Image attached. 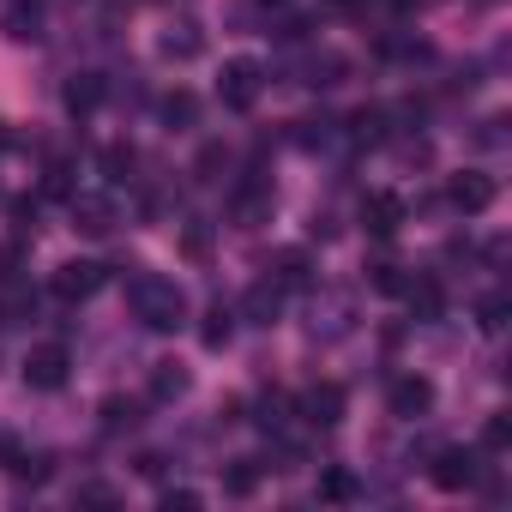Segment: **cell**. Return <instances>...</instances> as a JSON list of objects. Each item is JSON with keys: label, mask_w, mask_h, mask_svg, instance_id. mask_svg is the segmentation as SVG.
Segmentation results:
<instances>
[{"label": "cell", "mask_w": 512, "mask_h": 512, "mask_svg": "<svg viewBox=\"0 0 512 512\" xmlns=\"http://www.w3.org/2000/svg\"><path fill=\"white\" fill-rule=\"evenodd\" d=\"M157 55H163L169 67L199 61V55H205V31H199V19H169V25L157 31Z\"/></svg>", "instance_id": "7c38bea8"}, {"label": "cell", "mask_w": 512, "mask_h": 512, "mask_svg": "<svg viewBox=\"0 0 512 512\" xmlns=\"http://www.w3.org/2000/svg\"><path fill=\"white\" fill-rule=\"evenodd\" d=\"M199 500H205L199 488H163V494H157V506H169V512H175V506H181V512H193Z\"/></svg>", "instance_id": "f35d334b"}, {"label": "cell", "mask_w": 512, "mask_h": 512, "mask_svg": "<svg viewBox=\"0 0 512 512\" xmlns=\"http://www.w3.org/2000/svg\"><path fill=\"white\" fill-rule=\"evenodd\" d=\"M7 217H13V229L25 235V229H37V199H13L7 205Z\"/></svg>", "instance_id": "ab89813d"}, {"label": "cell", "mask_w": 512, "mask_h": 512, "mask_svg": "<svg viewBox=\"0 0 512 512\" xmlns=\"http://www.w3.org/2000/svg\"><path fill=\"white\" fill-rule=\"evenodd\" d=\"M266 7H284V0H266Z\"/></svg>", "instance_id": "b9f144b4"}, {"label": "cell", "mask_w": 512, "mask_h": 512, "mask_svg": "<svg viewBox=\"0 0 512 512\" xmlns=\"http://www.w3.org/2000/svg\"><path fill=\"white\" fill-rule=\"evenodd\" d=\"M253 488H260V458H229V464H223V494L247 500Z\"/></svg>", "instance_id": "484cf974"}, {"label": "cell", "mask_w": 512, "mask_h": 512, "mask_svg": "<svg viewBox=\"0 0 512 512\" xmlns=\"http://www.w3.org/2000/svg\"><path fill=\"white\" fill-rule=\"evenodd\" d=\"M157 121H163L169 133H187V127L199 121V97H193V91H181V85H175V91H163V97H157Z\"/></svg>", "instance_id": "44dd1931"}, {"label": "cell", "mask_w": 512, "mask_h": 512, "mask_svg": "<svg viewBox=\"0 0 512 512\" xmlns=\"http://www.w3.org/2000/svg\"><path fill=\"white\" fill-rule=\"evenodd\" d=\"M217 169H229V145H217V139H211V145L193 157V181H223Z\"/></svg>", "instance_id": "1f68e13d"}, {"label": "cell", "mask_w": 512, "mask_h": 512, "mask_svg": "<svg viewBox=\"0 0 512 512\" xmlns=\"http://www.w3.org/2000/svg\"><path fill=\"white\" fill-rule=\"evenodd\" d=\"M235 320H247V326H278V320H284V284L253 278L247 296L235 302Z\"/></svg>", "instance_id": "8fae6325"}, {"label": "cell", "mask_w": 512, "mask_h": 512, "mask_svg": "<svg viewBox=\"0 0 512 512\" xmlns=\"http://www.w3.org/2000/svg\"><path fill=\"white\" fill-rule=\"evenodd\" d=\"M350 332H356V296L320 290V296L308 302V338H314V344H344Z\"/></svg>", "instance_id": "7a4b0ae2"}, {"label": "cell", "mask_w": 512, "mask_h": 512, "mask_svg": "<svg viewBox=\"0 0 512 512\" xmlns=\"http://www.w3.org/2000/svg\"><path fill=\"white\" fill-rule=\"evenodd\" d=\"M19 272H25V247L0 241V284H19Z\"/></svg>", "instance_id": "8d00e7d4"}, {"label": "cell", "mask_w": 512, "mask_h": 512, "mask_svg": "<svg viewBox=\"0 0 512 512\" xmlns=\"http://www.w3.org/2000/svg\"><path fill=\"white\" fill-rule=\"evenodd\" d=\"M127 308L145 332H181L187 326V290L163 272H145V266L127 272Z\"/></svg>", "instance_id": "6da1fadb"}, {"label": "cell", "mask_w": 512, "mask_h": 512, "mask_svg": "<svg viewBox=\"0 0 512 512\" xmlns=\"http://www.w3.org/2000/svg\"><path fill=\"white\" fill-rule=\"evenodd\" d=\"M494 193H500V181H494L488 169H458V175L446 181V205L464 211V217H482V211L494 205Z\"/></svg>", "instance_id": "ba28073f"}, {"label": "cell", "mask_w": 512, "mask_h": 512, "mask_svg": "<svg viewBox=\"0 0 512 512\" xmlns=\"http://www.w3.org/2000/svg\"><path fill=\"white\" fill-rule=\"evenodd\" d=\"M476 326H482V332H500V326H506V296H500V290L476 302Z\"/></svg>", "instance_id": "d590c367"}, {"label": "cell", "mask_w": 512, "mask_h": 512, "mask_svg": "<svg viewBox=\"0 0 512 512\" xmlns=\"http://www.w3.org/2000/svg\"><path fill=\"white\" fill-rule=\"evenodd\" d=\"M79 506H121V494H115L109 482H85V488H79Z\"/></svg>", "instance_id": "74e56055"}, {"label": "cell", "mask_w": 512, "mask_h": 512, "mask_svg": "<svg viewBox=\"0 0 512 512\" xmlns=\"http://www.w3.org/2000/svg\"><path fill=\"white\" fill-rule=\"evenodd\" d=\"M13 145H19V139H13V127H7V121H0V151H13Z\"/></svg>", "instance_id": "60d3db41"}, {"label": "cell", "mask_w": 512, "mask_h": 512, "mask_svg": "<svg viewBox=\"0 0 512 512\" xmlns=\"http://www.w3.org/2000/svg\"><path fill=\"white\" fill-rule=\"evenodd\" d=\"M302 73H308V85H320V91H332V85H344V73H350V61H344V55H332V49H314V55L302 61Z\"/></svg>", "instance_id": "603a6c76"}, {"label": "cell", "mask_w": 512, "mask_h": 512, "mask_svg": "<svg viewBox=\"0 0 512 512\" xmlns=\"http://www.w3.org/2000/svg\"><path fill=\"white\" fill-rule=\"evenodd\" d=\"M332 139H338V121H326V115H320V121H296V145H302V151H320V145H332Z\"/></svg>", "instance_id": "4dcf8cb0"}, {"label": "cell", "mask_w": 512, "mask_h": 512, "mask_svg": "<svg viewBox=\"0 0 512 512\" xmlns=\"http://www.w3.org/2000/svg\"><path fill=\"white\" fill-rule=\"evenodd\" d=\"M386 410H392L398 422L428 416V410H434V380H428V374H398V380L386 386Z\"/></svg>", "instance_id": "30bf717a"}, {"label": "cell", "mask_w": 512, "mask_h": 512, "mask_svg": "<svg viewBox=\"0 0 512 512\" xmlns=\"http://www.w3.org/2000/svg\"><path fill=\"white\" fill-rule=\"evenodd\" d=\"M19 374H25V386H31V392H61V386L73 380V350H67V344H55V338H49V344H31V356H25V368H19Z\"/></svg>", "instance_id": "8992f818"}, {"label": "cell", "mask_w": 512, "mask_h": 512, "mask_svg": "<svg viewBox=\"0 0 512 512\" xmlns=\"http://www.w3.org/2000/svg\"><path fill=\"white\" fill-rule=\"evenodd\" d=\"M344 404H350V398H344L338 380H314V386L296 398V416H302L308 428H338V422H344Z\"/></svg>", "instance_id": "9c48e42d"}, {"label": "cell", "mask_w": 512, "mask_h": 512, "mask_svg": "<svg viewBox=\"0 0 512 512\" xmlns=\"http://www.w3.org/2000/svg\"><path fill=\"white\" fill-rule=\"evenodd\" d=\"M260 91H266V67H260V61H247V55L223 61V73H217V97H223V109L247 115L253 103H260Z\"/></svg>", "instance_id": "5b68a950"}, {"label": "cell", "mask_w": 512, "mask_h": 512, "mask_svg": "<svg viewBox=\"0 0 512 512\" xmlns=\"http://www.w3.org/2000/svg\"><path fill=\"white\" fill-rule=\"evenodd\" d=\"M0 37L7 43H43V0H7V7H0Z\"/></svg>", "instance_id": "2e32d148"}, {"label": "cell", "mask_w": 512, "mask_h": 512, "mask_svg": "<svg viewBox=\"0 0 512 512\" xmlns=\"http://www.w3.org/2000/svg\"><path fill=\"white\" fill-rule=\"evenodd\" d=\"M133 163H139V157H133V145H109V151H103V175H109V181H127V175H133Z\"/></svg>", "instance_id": "e575fe53"}, {"label": "cell", "mask_w": 512, "mask_h": 512, "mask_svg": "<svg viewBox=\"0 0 512 512\" xmlns=\"http://www.w3.org/2000/svg\"><path fill=\"white\" fill-rule=\"evenodd\" d=\"M386 121H392L386 109H356L350 127H344V139H356V145H386V133H392Z\"/></svg>", "instance_id": "cb8c5ba5"}, {"label": "cell", "mask_w": 512, "mask_h": 512, "mask_svg": "<svg viewBox=\"0 0 512 512\" xmlns=\"http://www.w3.org/2000/svg\"><path fill=\"white\" fill-rule=\"evenodd\" d=\"M103 284H109V266H97V260H67V266H55V278H49L55 302H67V308H85Z\"/></svg>", "instance_id": "52a82bcc"}, {"label": "cell", "mask_w": 512, "mask_h": 512, "mask_svg": "<svg viewBox=\"0 0 512 512\" xmlns=\"http://www.w3.org/2000/svg\"><path fill=\"white\" fill-rule=\"evenodd\" d=\"M368 284H374L380 296H398V290H404V266H392V260H374V266H368Z\"/></svg>", "instance_id": "836d02e7"}, {"label": "cell", "mask_w": 512, "mask_h": 512, "mask_svg": "<svg viewBox=\"0 0 512 512\" xmlns=\"http://www.w3.org/2000/svg\"><path fill=\"white\" fill-rule=\"evenodd\" d=\"M187 392H193V374L181 362H151V386H145L151 404H181Z\"/></svg>", "instance_id": "ac0fdd59"}, {"label": "cell", "mask_w": 512, "mask_h": 512, "mask_svg": "<svg viewBox=\"0 0 512 512\" xmlns=\"http://www.w3.org/2000/svg\"><path fill=\"white\" fill-rule=\"evenodd\" d=\"M181 253H187V260H205V253H211V229H205V217H187V229H181Z\"/></svg>", "instance_id": "d6a6232c"}, {"label": "cell", "mask_w": 512, "mask_h": 512, "mask_svg": "<svg viewBox=\"0 0 512 512\" xmlns=\"http://www.w3.org/2000/svg\"><path fill=\"white\" fill-rule=\"evenodd\" d=\"M31 320H37V290L0 284V326H31Z\"/></svg>", "instance_id": "7402d4cb"}, {"label": "cell", "mask_w": 512, "mask_h": 512, "mask_svg": "<svg viewBox=\"0 0 512 512\" xmlns=\"http://www.w3.org/2000/svg\"><path fill=\"white\" fill-rule=\"evenodd\" d=\"M356 494H362V482H356L350 464H326V470H320V500L344 506V500H356Z\"/></svg>", "instance_id": "d4e9b609"}, {"label": "cell", "mask_w": 512, "mask_h": 512, "mask_svg": "<svg viewBox=\"0 0 512 512\" xmlns=\"http://www.w3.org/2000/svg\"><path fill=\"white\" fill-rule=\"evenodd\" d=\"M139 410H145L139 398H121V392H115V398H103V410H97V416H103V428H109V434H127V428H139Z\"/></svg>", "instance_id": "4316f807"}, {"label": "cell", "mask_w": 512, "mask_h": 512, "mask_svg": "<svg viewBox=\"0 0 512 512\" xmlns=\"http://www.w3.org/2000/svg\"><path fill=\"white\" fill-rule=\"evenodd\" d=\"M61 103H67V115H73V121H79V115H97V109L109 103V79H103V73H67Z\"/></svg>", "instance_id": "e0dca14e"}, {"label": "cell", "mask_w": 512, "mask_h": 512, "mask_svg": "<svg viewBox=\"0 0 512 512\" xmlns=\"http://www.w3.org/2000/svg\"><path fill=\"white\" fill-rule=\"evenodd\" d=\"M266 278L284 284V296H290V290H314V260H308V247H278L272 260H266Z\"/></svg>", "instance_id": "5bb4252c"}, {"label": "cell", "mask_w": 512, "mask_h": 512, "mask_svg": "<svg viewBox=\"0 0 512 512\" xmlns=\"http://www.w3.org/2000/svg\"><path fill=\"white\" fill-rule=\"evenodd\" d=\"M482 452L476 446H440L434 452V464H428V482L440 488V494H470V488H482Z\"/></svg>", "instance_id": "3957f363"}, {"label": "cell", "mask_w": 512, "mask_h": 512, "mask_svg": "<svg viewBox=\"0 0 512 512\" xmlns=\"http://www.w3.org/2000/svg\"><path fill=\"white\" fill-rule=\"evenodd\" d=\"M235 326H241V320H235V308H229V302H211V308L199 314V344H205V350L217 356V350H229Z\"/></svg>", "instance_id": "ffe728a7"}, {"label": "cell", "mask_w": 512, "mask_h": 512, "mask_svg": "<svg viewBox=\"0 0 512 512\" xmlns=\"http://www.w3.org/2000/svg\"><path fill=\"white\" fill-rule=\"evenodd\" d=\"M272 211H278V193L260 169H247V181L229 187V223L235 229H260V223H272Z\"/></svg>", "instance_id": "277c9868"}, {"label": "cell", "mask_w": 512, "mask_h": 512, "mask_svg": "<svg viewBox=\"0 0 512 512\" xmlns=\"http://www.w3.org/2000/svg\"><path fill=\"white\" fill-rule=\"evenodd\" d=\"M398 296L410 302V314H416L422 326L446 314V290H440V278H404V290H398Z\"/></svg>", "instance_id": "d6986e66"}, {"label": "cell", "mask_w": 512, "mask_h": 512, "mask_svg": "<svg viewBox=\"0 0 512 512\" xmlns=\"http://www.w3.org/2000/svg\"><path fill=\"white\" fill-rule=\"evenodd\" d=\"M67 211H73V229H85V235H109V229L121 223L115 193H73V199H67Z\"/></svg>", "instance_id": "4fadbf2b"}, {"label": "cell", "mask_w": 512, "mask_h": 512, "mask_svg": "<svg viewBox=\"0 0 512 512\" xmlns=\"http://www.w3.org/2000/svg\"><path fill=\"white\" fill-rule=\"evenodd\" d=\"M290 416H296V404H290L284 392H266V398H260V416H253V422H260L266 434H284V428H290Z\"/></svg>", "instance_id": "f1b7e54d"}, {"label": "cell", "mask_w": 512, "mask_h": 512, "mask_svg": "<svg viewBox=\"0 0 512 512\" xmlns=\"http://www.w3.org/2000/svg\"><path fill=\"white\" fill-rule=\"evenodd\" d=\"M404 217H410V205H404L398 193H368V199H362V223H368L374 241H392V235L404 229Z\"/></svg>", "instance_id": "9a60e30c"}, {"label": "cell", "mask_w": 512, "mask_h": 512, "mask_svg": "<svg viewBox=\"0 0 512 512\" xmlns=\"http://www.w3.org/2000/svg\"><path fill=\"white\" fill-rule=\"evenodd\" d=\"M7 470H13L19 482H49V476H55V452H19Z\"/></svg>", "instance_id": "f546056e"}, {"label": "cell", "mask_w": 512, "mask_h": 512, "mask_svg": "<svg viewBox=\"0 0 512 512\" xmlns=\"http://www.w3.org/2000/svg\"><path fill=\"white\" fill-rule=\"evenodd\" d=\"M506 446H512V416H506V410H494V416L482 422V440H476V452H482V458H500Z\"/></svg>", "instance_id": "83f0119b"}]
</instances>
